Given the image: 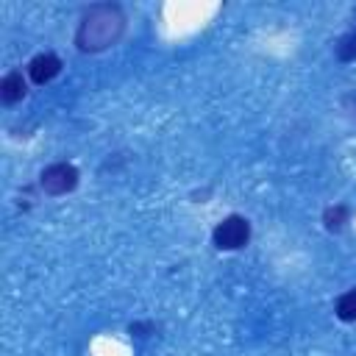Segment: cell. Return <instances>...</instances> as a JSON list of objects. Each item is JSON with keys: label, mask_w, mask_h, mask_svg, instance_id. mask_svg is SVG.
Here are the masks:
<instances>
[{"label": "cell", "mask_w": 356, "mask_h": 356, "mask_svg": "<svg viewBox=\"0 0 356 356\" xmlns=\"http://www.w3.org/2000/svg\"><path fill=\"white\" fill-rule=\"evenodd\" d=\"M128 31V14L120 3H95L89 6L75 28L72 44L81 53H103L108 47H114Z\"/></svg>", "instance_id": "cell-1"}, {"label": "cell", "mask_w": 356, "mask_h": 356, "mask_svg": "<svg viewBox=\"0 0 356 356\" xmlns=\"http://www.w3.org/2000/svg\"><path fill=\"white\" fill-rule=\"evenodd\" d=\"M250 234H253V228H250V220H248V217H242V214H228V217H222V220L214 225V231H211V245H214L217 250H242V248L250 242Z\"/></svg>", "instance_id": "cell-2"}, {"label": "cell", "mask_w": 356, "mask_h": 356, "mask_svg": "<svg viewBox=\"0 0 356 356\" xmlns=\"http://www.w3.org/2000/svg\"><path fill=\"white\" fill-rule=\"evenodd\" d=\"M78 184H81V172H78V167L70 164V161H53V164H47V167L39 172V186H42V192L50 195V197L70 195V192L78 189Z\"/></svg>", "instance_id": "cell-3"}, {"label": "cell", "mask_w": 356, "mask_h": 356, "mask_svg": "<svg viewBox=\"0 0 356 356\" xmlns=\"http://www.w3.org/2000/svg\"><path fill=\"white\" fill-rule=\"evenodd\" d=\"M61 70H64V64H61V58L56 56V53H36L31 61H28V78H31V83H36V86H44V83H50V81H56L58 75H61Z\"/></svg>", "instance_id": "cell-4"}, {"label": "cell", "mask_w": 356, "mask_h": 356, "mask_svg": "<svg viewBox=\"0 0 356 356\" xmlns=\"http://www.w3.org/2000/svg\"><path fill=\"white\" fill-rule=\"evenodd\" d=\"M25 95H28V81H25V75H22L19 70L6 72L3 81H0V100H3L6 106H17Z\"/></svg>", "instance_id": "cell-5"}, {"label": "cell", "mask_w": 356, "mask_h": 356, "mask_svg": "<svg viewBox=\"0 0 356 356\" xmlns=\"http://www.w3.org/2000/svg\"><path fill=\"white\" fill-rule=\"evenodd\" d=\"M348 220H350V206H345V203H334L323 211V228L331 234H339L348 225Z\"/></svg>", "instance_id": "cell-6"}, {"label": "cell", "mask_w": 356, "mask_h": 356, "mask_svg": "<svg viewBox=\"0 0 356 356\" xmlns=\"http://www.w3.org/2000/svg\"><path fill=\"white\" fill-rule=\"evenodd\" d=\"M334 314L339 323H356V286H350L348 292H342L334 303Z\"/></svg>", "instance_id": "cell-7"}, {"label": "cell", "mask_w": 356, "mask_h": 356, "mask_svg": "<svg viewBox=\"0 0 356 356\" xmlns=\"http://www.w3.org/2000/svg\"><path fill=\"white\" fill-rule=\"evenodd\" d=\"M334 56L337 61L348 64V61H356V25L350 31H345L337 42H334Z\"/></svg>", "instance_id": "cell-8"}, {"label": "cell", "mask_w": 356, "mask_h": 356, "mask_svg": "<svg viewBox=\"0 0 356 356\" xmlns=\"http://www.w3.org/2000/svg\"><path fill=\"white\" fill-rule=\"evenodd\" d=\"M342 106H345V111H348V114H353V117H356V89H350V92L342 97Z\"/></svg>", "instance_id": "cell-9"}]
</instances>
